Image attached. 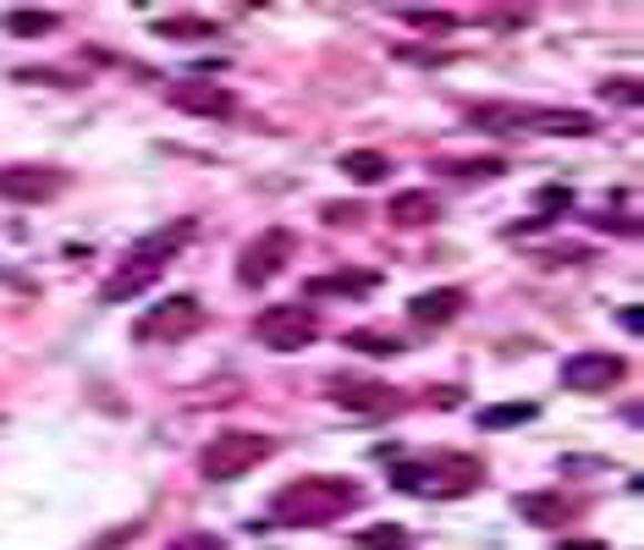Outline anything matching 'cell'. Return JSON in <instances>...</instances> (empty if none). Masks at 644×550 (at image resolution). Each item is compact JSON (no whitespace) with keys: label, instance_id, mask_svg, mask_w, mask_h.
I'll list each match as a JSON object with an SVG mask.
<instances>
[{"label":"cell","instance_id":"22","mask_svg":"<svg viewBox=\"0 0 644 550\" xmlns=\"http://www.w3.org/2000/svg\"><path fill=\"white\" fill-rule=\"evenodd\" d=\"M534 403H507V408H484L480 412V429H507V424H529L534 418Z\"/></svg>","mask_w":644,"mask_h":550},{"label":"cell","instance_id":"15","mask_svg":"<svg viewBox=\"0 0 644 550\" xmlns=\"http://www.w3.org/2000/svg\"><path fill=\"white\" fill-rule=\"evenodd\" d=\"M6 33H17V39H44V33H61V17L44 11V6H17V11H6Z\"/></svg>","mask_w":644,"mask_h":550},{"label":"cell","instance_id":"10","mask_svg":"<svg viewBox=\"0 0 644 550\" xmlns=\"http://www.w3.org/2000/svg\"><path fill=\"white\" fill-rule=\"evenodd\" d=\"M171 105L187 111V116H209V122L237 116V100H232L226 89H215V83H176V89H171Z\"/></svg>","mask_w":644,"mask_h":550},{"label":"cell","instance_id":"19","mask_svg":"<svg viewBox=\"0 0 644 550\" xmlns=\"http://www.w3.org/2000/svg\"><path fill=\"white\" fill-rule=\"evenodd\" d=\"M518 512H523L529 523H562L568 501H562V496H518Z\"/></svg>","mask_w":644,"mask_h":550},{"label":"cell","instance_id":"9","mask_svg":"<svg viewBox=\"0 0 644 550\" xmlns=\"http://www.w3.org/2000/svg\"><path fill=\"white\" fill-rule=\"evenodd\" d=\"M623 375H628V364L617 353H573L562 364V386L568 391H612Z\"/></svg>","mask_w":644,"mask_h":550},{"label":"cell","instance_id":"6","mask_svg":"<svg viewBox=\"0 0 644 550\" xmlns=\"http://www.w3.org/2000/svg\"><path fill=\"white\" fill-rule=\"evenodd\" d=\"M198 325H204V303L193 292H171V297H155L150 303V314L133 325V342H161V347H171V342H187Z\"/></svg>","mask_w":644,"mask_h":550},{"label":"cell","instance_id":"5","mask_svg":"<svg viewBox=\"0 0 644 550\" xmlns=\"http://www.w3.org/2000/svg\"><path fill=\"white\" fill-rule=\"evenodd\" d=\"M254 342H265L270 353H304L320 342V319L309 303H276V308H259Z\"/></svg>","mask_w":644,"mask_h":550},{"label":"cell","instance_id":"1","mask_svg":"<svg viewBox=\"0 0 644 550\" xmlns=\"http://www.w3.org/2000/svg\"><path fill=\"white\" fill-rule=\"evenodd\" d=\"M193 237V221H176V226H165L155 237H144L116 271L105 275V286H100V303H127V297H144L155 281L165 275V265L176 259V248Z\"/></svg>","mask_w":644,"mask_h":550},{"label":"cell","instance_id":"25","mask_svg":"<svg viewBox=\"0 0 644 550\" xmlns=\"http://www.w3.org/2000/svg\"><path fill=\"white\" fill-rule=\"evenodd\" d=\"M171 550H226V546H221L215 534H187V540H176Z\"/></svg>","mask_w":644,"mask_h":550},{"label":"cell","instance_id":"24","mask_svg":"<svg viewBox=\"0 0 644 550\" xmlns=\"http://www.w3.org/2000/svg\"><path fill=\"white\" fill-rule=\"evenodd\" d=\"M358 550H408V534H402L397 523H380V529H369V534L358 540Z\"/></svg>","mask_w":644,"mask_h":550},{"label":"cell","instance_id":"12","mask_svg":"<svg viewBox=\"0 0 644 550\" xmlns=\"http://www.w3.org/2000/svg\"><path fill=\"white\" fill-rule=\"evenodd\" d=\"M458 308H463V292H458V286H436V292L408 297V319H413V325H447Z\"/></svg>","mask_w":644,"mask_h":550},{"label":"cell","instance_id":"23","mask_svg":"<svg viewBox=\"0 0 644 550\" xmlns=\"http://www.w3.org/2000/svg\"><path fill=\"white\" fill-rule=\"evenodd\" d=\"M402 22H413V28H436V33H452V28H458L452 11H425V6H402Z\"/></svg>","mask_w":644,"mask_h":550},{"label":"cell","instance_id":"27","mask_svg":"<svg viewBox=\"0 0 644 550\" xmlns=\"http://www.w3.org/2000/svg\"><path fill=\"white\" fill-rule=\"evenodd\" d=\"M562 204H568V187H551V193H540V210H545V215H556Z\"/></svg>","mask_w":644,"mask_h":550},{"label":"cell","instance_id":"13","mask_svg":"<svg viewBox=\"0 0 644 550\" xmlns=\"http://www.w3.org/2000/svg\"><path fill=\"white\" fill-rule=\"evenodd\" d=\"M375 286H380L375 271H336V275H315L304 292L309 297H369Z\"/></svg>","mask_w":644,"mask_h":550},{"label":"cell","instance_id":"20","mask_svg":"<svg viewBox=\"0 0 644 550\" xmlns=\"http://www.w3.org/2000/svg\"><path fill=\"white\" fill-rule=\"evenodd\" d=\"M155 33H165V39H209L215 22H204V17H161Z\"/></svg>","mask_w":644,"mask_h":550},{"label":"cell","instance_id":"17","mask_svg":"<svg viewBox=\"0 0 644 550\" xmlns=\"http://www.w3.org/2000/svg\"><path fill=\"white\" fill-rule=\"evenodd\" d=\"M341 176H347V182H369V187H375V182H386V176H391V160H386V154H375V149H347V154H341Z\"/></svg>","mask_w":644,"mask_h":550},{"label":"cell","instance_id":"8","mask_svg":"<svg viewBox=\"0 0 644 550\" xmlns=\"http://www.w3.org/2000/svg\"><path fill=\"white\" fill-rule=\"evenodd\" d=\"M61 187H67V171H55V165H0L6 204H50Z\"/></svg>","mask_w":644,"mask_h":550},{"label":"cell","instance_id":"28","mask_svg":"<svg viewBox=\"0 0 644 550\" xmlns=\"http://www.w3.org/2000/svg\"><path fill=\"white\" fill-rule=\"evenodd\" d=\"M617 319H623V330H634V336H640V330H644V314H640V303H634V308H623Z\"/></svg>","mask_w":644,"mask_h":550},{"label":"cell","instance_id":"16","mask_svg":"<svg viewBox=\"0 0 644 550\" xmlns=\"http://www.w3.org/2000/svg\"><path fill=\"white\" fill-rule=\"evenodd\" d=\"M436 176H452V182H495L507 176V160L484 154V160H436Z\"/></svg>","mask_w":644,"mask_h":550},{"label":"cell","instance_id":"21","mask_svg":"<svg viewBox=\"0 0 644 550\" xmlns=\"http://www.w3.org/2000/svg\"><path fill=\"white\" fill-rule=\"evenodd\" d=\"M347 347H352V353H375V358H397V353H402V342H391V336H380V330H347Z\"/></svg>","mask_w":644,"mask_h":550},{"label":"cell","instance_id":"7","mask_svg":"<svg viewBox=\"0 0 644 550\" xmlns=\"http://www.w3.org/2000/svg\"><path fill=\"white\" fill-rule=\"evenodd\" d=\"M293 248H298V237L287 232V226H270V232H259L243 254H237V281L243 286H265L270 275L282 271L287 259H293Z\"/></svg>","mask_w":644,"mask_h":550},{"label":"cell","instance_id":"4","mask_svg":"<svg viewBox=\"0 0 644 550\" xmlns=\"http://www.w3.org/2000/svg\"><path fill=\"white\" fill-rule=\"evenodd\" d=\"M270 451H276L270 435H254V429H221V435L198 451V473H204L209 485H226V479H243L248 468H259Z\"/></svg>","mask_w":644,"mask_h":550},{"label":"cell","instance_id":"14","mask_svg":"<svg viewBox=\"0 0 644 550\" xmlns=\"http://www.w3.org/2000/svg\"><path fill=\"white\" fill-rule=\"evenodd\" d=\"M523 116V128H534V133H556V138H590L595 133V122L584 116V111H518Z\"/></svg>","mask_w":644,"mask_h":550},{"label":"cell","instance_id":"11","mask_svg":"<svg viewBox=\"0 0 644 550\" xmlns=\"http://www.w3.org/2000/svg\"><path fill=\"white\" fill-rule=\"evenodd\" d=\"M330 403L336 408H352V412H391L402 397L386 391V386H375V380H336L330 386Z\"/></svg>","mask_w":644,"mask_h":550},{"label":"cell","instance_id":"29","mask_svg":"<svg viewBox=\"0 0 644 550\" xmlns=\"http://www.w3.org/2000/svg\"><path fill=\"white\" fill-rule=\"evenodd\" d=\"M562 550H606V546H601V540H568Z\"/></svg>","mask_w":644,"mask_h":550},{"label":"cell","instance_id":"18","mask_svg":"<svg viewBox=\"0 0 644 550\" xmlns=\"http://www.w3.org/2000/svg\"><path fill=\"white\" fill-rule=\"evenodd\" d=\"M441 210H436V198L430 193H397L391 198V226H430Z\"/></svg>","mask_w":644,"mask_h":550},{"label":"cell","instance_id":"26","mask_svg":"<svg viewBox=\"0 0 644 550\" xmlns=\"http://www.w3.org/2000/svg\"><path fill=\"white\" fill-rule=\"evenodd\" d=\"M606 94H612V100H628V105H640V83H606Z\"/></svg>","mask_w":644,"mask_h":550},{"label":"cell","instance_id":"3","mask_svg":"<svg viewBox=\"0 0 644 550\" xmlns=\"http://www.w3.org/2000/svg\"><path fill=\"white\" fill-rule=\"evenodd\" d=\"M391 490H402V496H425V501H452V496L480 490V462H474V457L397 462V468H391Z\"/></svg>","mask_w":644,"mask_h":550},{"label":"cell","instance_id":"2","mask_svg":"<svg viewBox=\"0 0 644 550\" xmlns=\"http://www.w3.org/2000/svg\"><path fill=\"white\" fill-rule=\"evenodd\" d=\"M352 507H358V485H347V479H320V473L287 485V490L270 501L276 523H298V529L330 523V518H341V512H352Z\"/></svg>","mask_w":644,"mask_h":550}]
</instances>
